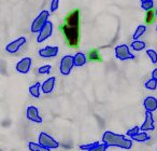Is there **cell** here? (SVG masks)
<instances>
[{"label": "cell", "mask_w": 157, "mask_h": 151, "mask_svg": "<svg viewBox=\"0 0 157 151\" xmlns=\"http://www.w3.org/2000/svg\"><path fill=\"white\" fill-rule=\"evenodd\" d=\"M102 142H105L109 147H116V148L129 150L132 148V139L127 138L126 135L116 134L112 131H105L102 135Z\"/></svg>", "instance_id": "1"}, {"label": "cell", "mask_w": 157, "mask_h": 151, "mask_svg": "<svg viewBox=\"0 0 157 151\" xmlns=\"http://www.w3.org/2000/svg\"><path fill=\"white\" fill-rule=\"evenodd\" d=\"M61 31H63L65 39L70 46H76L80 41V27L69 26L66 23L61 25Z\"/></svg>", "instance_id": "2"}, {"label": "cell", "mask_w": 157, "mask_h": 151, "mask_svg": "<svg viewBox=\"0 0 157 151\" xmlns=\"http://www.w3.org/2000/svg\"><path fill=\"white\" fill-rule=\"evenodd\" d=\"M51 16V12L50 10H43L41 11L38 16L33 21L30 25V31L33 34H38L42 28L44 27V25L48 22V18Z\"/></svg>", "instance_id": "3"}, {"label": "cell", "mask_w": 157, "mask_h": 151, "mask_svg": "<svg viewBox=\"0 0 157 151\" xmlns=\"http://www.w3.org/2000/svg\"><path fill=\"white\" fill-rule=\"evenodd\" d=\"M114 54L118 61H131L136 58V55L132 53V50L130 49V46L128 44H118L114 48Z\"/></svg>", "instance_id": "4"}, {"label": "cell", "mask_w": 157, "mask_h": 151, "mask_svg": "<svg viewBox=\"0 0 157 151\" xmlns=\"http://www.w3.org/2000/svg\"><path fill=\"white\" fill-rule=\"evenodd\" d=\"M38 142H39L41 146L48 148L51 150L53 149H57L59 147V142L55 139L54 137L50 135V134L45 133V132H41L38 136Z\"/></svg>", "instance_id": "5"}, {"label": "cell", "mask_w": 157, "mask_h": 151, "mask_svg": "<svg viewBox=\"0 0 157 151\" xmlns=\"http://www.w3.org/2000/svg\"><path fill=\"white\" fill-rule=\"evenodd\" d=\"M74 66V61L72 55H65L61 57L60 63H59V71L63 76H69L72 71Z\"/></svg>", "instance_id": "6"}, {"label": "cell", "mask_w": 157, "mask_h": 151, "mask_svg": "<svg viewBox=\"0 0 157 151\" xmlns=\"http://www.w3.org/2000/svg\"><path fill=\"white\" fill-rule=\"evenodd\" d=\"M26 42H27L26 37H24V36L18 37L17 39L9 42V43L6 46V51H7L9 54H15V53H17L18 51L21 50V48H22L24 44H26Z\"/></svg>", "instance_id": "7"}, {"label": "cell", "mask_w": 157, "mask_h": 151, "mask_svg": "<svg viewBox=\"0 0 157 151\" xmlns=\"http://www.w3.org/2000/svg\"><path fill=\"white\" fill-rule=\"evenodd\" d=\"M53 30H54V25H53L52 22L48 21V22L44 25L43 28L38 33V36H37L38 43H42V42H44L45 40H48V38L53 35Z\"/></svg>", "instance_id": "8"}, {"label": "cell", "mask_w": 157, "mask_h": 151, "mask_svg": "<svg viewBox=\"0 0 157 151\" xmlns=\"http://www.w3.org/2000/svg\"><path fill=\"white\" fill-rule=\"evenodd\" d=\"M59 49L56 46H48L41 48L38 51V55H39L41 58H54L58 55Z\"/></svg>", "instance_id": "9"}, {"label": "cell", "mask_w": 157, "mask_h": 151, "mask_svg": "<svg viewBox=\"0 0 157 151\" xmlns=\"http://www.w3.org/2000/svg\"><path fill=\"white\" fill-rule=\"evenodd\" d=\"M31 65H33V59L30 57H23L21 61H18L15 65V70L18 74H27L30 71Z\"/></svg>", "instance_id": "10"}, {"label": "cell", "mask_w": 157, "mask_h": 151, "mask_svg": "<svg viewBox=\"0 0 157 151\" xmlns=\"http://www.w3.org/2000/svg\"><path fill=\"white\" fill-rule=\"evenodd\" d=\"M26 118L28 119L29 121H31V122L38 123V124H40V123L43 122L42 117H40L39 109H38L36 106H29V107H27Z\"/></svg>", "instance_id": "11"}, {"label": "cell", "mask_w": 157, "mask_h": 151, "mask_svg": "<svg viewBox=\"0 0 157 151\" xmlns=\"http://www.w3.org/2000/svg\"><path fill=\"white\" fill-rule=\"evenodd\" d=\"M142 132H150V131H154L155 129V121H154V117H153V112L150 111H145V118L144 121L142 123V125L140 126Z\"/></svg>", "instance_id": "12"}, {"label": "cell", "mask_w": 157, "mask_h": 151, "mask_svg": "<svg viewBox=\"0 0 157 151\" xmlns=\"http://www.w3.org/2000/svg\"><path fill=\"white\" fill-rule=\"evenodd\" d=\"M65 23L67 25H69V26L80 27V10L76 9L70 12L67 18H66Z\"/></svg>", "instance_id": "13"}, {"label": "cell", "mask_w": 157, "mask_h": 151, "mask_svg": "<svg viewBox=\"0 0 157 151\" xmlns=\"http://www.w3.org/2000/svg\"><path fill=\"white\" fill-rule=\"evenodd\" d=\"M55 84H56V77H54V76L44 80L43 83H42V92H43V94L52 93L55 89Z\"/></svg>", "instance_id": "14"}, {"label": "cell", "mask_w": 157, "mask_h": 151, "mask_svg": "<svg viewBox=\"0 0 157 151\" xmlns=\"http://www.w3.org/2000/svg\"><path fill=\"white\" fill-rule=\"evenodd\" d=\"M143 107L145 111L154 112L157 110V98L154 96H146L143 101Z\"/></svg>", "instance_id": "15"}, {"label": "cell", "mask_w": 157, "mask_h": 151, "mask_svg": "<svg viewBox=\"0 0 157 151\" xmlns=\"http://www.w3.org/2000/svg\"><path fill=\"white\" fill-rule=\"evenodd\" d=\"M73 61H74V66L75 67H83L84 65H86L88 61V57L86 56V54H84L83 52H78L73 55Z\"/></svg>", "instance_id": "16"}, {"label": "cell", "mask_w": 157, "mask_h": 151, "mask_svg": "<svg viewBox=\"0 0 157 151\" xmlns=\"http://www.w3.org/2000/svg\"><path fill=\"white\" fill-rule=\"evenodd\" d=\"M28 92L31 97H33V98H39L42 92V83H40V82L33 83V85L29 86Z\"/></svg>", "instance_id": "17"}, {"label": "cell", "mask_w": 157, "mask_h": 151, "mask_svg": "<svg viewBox=\"0 0 157 151\" xmlns=\"http://www.w3.org/2000/svg\"><path fill=\"white\" fill-rule=\"evenodd\" d=\"M146 48V43L142 40H133L130 43V49L135 52H141Z\"/></svg>", "instance_id": "18"}, {"label": "cell", "mask_w": 157, "mask_h": 151, "mask_svg": "<svg viewBox=\"0 0 157 151\" xmlns=\"http://www.w3.org/2000/svg\"><path fill=\"white\" fill-rule=\"evenodd\" d=\"M146 26L145 25H139V26L136 28V30H135V33H133V35H132V39L133 40H139L140 38L142 37V36L144 35V34L146 33Z\"/></svg>", "instance_id": "19"}, {"label": "cell", "mask_w": 157, "mask_h": 151, "mask_svg": "<svg viewBox=\"0 0 157 151\" xmlns=\"http://www.w3.org/2000/svg\"><path fill=\"white\" fill-rule=\"evenodd\" d=\"M151 139L150 135L147 134V132H140L136 137L132 138V141H136V142H146Z\"/></svg>", "instance_id": "20"}, {"label": "cell", "mask_w": 157, "mask_h": 151, "mask_svg": "<svg viewBox=\"0 0 157 151\" xmlns=\"http://www.w3.org/2000/svg\"><path fill=\"white\" fill-rule=\"evenodd\" d=\"M28 149L29 151H51V149L41 146L39 142H33V141L28 142Z\"/></svg>", "instance_id": "21"}, {"label": "cell", "mask_w": 157, "mask_h": 151, "mask_svg": "<svg viewBox=\"0 0 157 151\" xmlns=\"http://www.w3.org/2000/svg\"><path fill=\"white\" fill-rule=\"evenodd\" d=\"M144 86H145L146 90L150 91H155L157 89V80H155L154 78H151L147 81L144 83Z\"/></svg>", "instance_id": "22"}, {"label": "cell", "mask_w": 157, "mask_h": 151, "mask_svg": "<svg viewBox=\"0 0 157 151\" xmlns=\"http://www.w3.org/2000/svg\"><path fill=\"white\" fill-rule=\"evenodd\" d=\"M99 144H100L99 141H94V142H88V144L80 145V149H81L82 151H90L94 148H96Z\"/></svg>", "instance_id": "23"}, {"label": "cell", "mask_w": 157, "mask_h": 151, "mask_svg": "<svg viewBox=\"0 0 157 151\" xmlns=\"http://www.w3.org/2000/svg\"><path fill=\"white\" fill-rule=\"evenodd\" d=\"M146 55H147L148 58H150L151 63L156 65L157 64V52L156 51L153 50V49H147V50H146Z\"/></svg>", "instance_id": "24"}, {"label": "cell", "mask_w": 157, "mask_h": 151, "mask_svg": "<svg viewBox=\"0 0 157 151\" xmlns=\"http://www.w3.org/2000/svg\"><path fill=\"white\" fill-rule=\"evenodd\" d=\"M154 0L152 1H145V2H141V9L143 10L144 12H148V11H152L154 10Z\"/></svg>", "instance_id": "25"}, {"label": "cell", "mask_w": 157, "mask_h": 151, "mask_svg": "<svg viewBox=\"0 0 157 151\" xmlns=\"http://www.w3.org/2000/svg\"><path fill=\"white\" fill-rule=\"evenodd\" d=\"M141 132V129H140V126H133L132 129H128V131L126 132V136L128 138H131L132 139L133 137H136V136L138 135V134Z\"/></svg>", "instance_id": "26"}, {"label": "cell", "mask_w": 157, "mask_h": 151, "mask_svg": "<svg viewBox=\"0 0 157 151\" xmlns=\"http://www.w3.org/2000/svg\"><path fill=\"white\" fill-rule=\"evenodd\" d=\"M51 70H52V66L51 65H42L38 68V74L43 76V74H50Z\"/></svg>", "instance_id": "27"}, {"label": "cell", "mask_w": 157, "mask_h": 151, "mask_svg": "<svg viewBox=\"0 0 157 151\" xmlns=\"http://www.w3.org/2000/svg\"><path fill=\"white\" fill-rule=\"evenodd\" d=\"M155 18H156V14H155V11L152 10V11L145 12V22L146 24H152L154 22Z\"/></svg>", "instance_id": "28"}, {"label": "cell", "mask_w": 157, "mask_h": 151, "mask_svg": "<svg viewBox=\"0 0 157 151\" xmlns=\"http://www.w3.org/2000/svg\"><path fill=\"white\" fill-rule=\"evenodd\" d=\"M87 57L90 61H100V54H99L98 50H92L88 53Z\"/></svg>", "instance_id": "29"}, {"label": "cell", "mask_w": 157, "mask_h": 151, "mask_svg": "<svg viewBox=\"0 0 157 151\" xmlns=\"http://www.w3.org/2000/svg\"><path fill=\"white\" fill-rule=\"evenodd\" d=\"M59 5H60V0H52L50 5V12L51 13H54L58 10Z\"/></svg>", "instance_id": "30"}, {"label": "cell", "mask_w": 157, "mask_h": 151, "mask_svg": "<svg viewBox=\"0 0 157 151\" xmlns=\"http://www.w3.org/2000/svg\"><path fill=\"white\" fill-rule=\"evenodd\" d=\"M108 148H109V146H108L105 142H100V144H99L96 148H94L93 150H90V151H107Z\"/></svg>", "instance_id": "31"}, {"label": "cell", "mask_w": 157, "mask_h": 151, "mask_svg": "<svg viewBox=\"0 0 157 151\" xmlns=\"http://www.w3.org/2000/svg\"><path fill=\"white\" fill-rule=\"evenodd\" d=\"M152 78H154L155 80H157V68H155L152 71Z\"/></svg>", "instance_id": "32"}, {"label": "cell", "mask_w": 157, "mask_h": 151, "mask_svg": "<svg viewBox=\"0 0 157 151\" xmlns=\"http://www.w3.org/2000/svg\"><path fill=\"white\" fill-rule=\"evenodd\" d=\"M141 2H145V1H152V0H140Z\"/></svg>", "instance_id": "33"}, {"label": "cell", "mask_w": 157, "mask_h": 151, "mask_svg": "<svg viewBox=\"0 0 157 151\" xmlns=\"http://www.w3.org/2000/svg\"><path fill=\"white\" fill-rule=\"evenodd\" d=\"M155 14H156V18H157V6H156V9H155Z\"/></svg>", "instance_id": "34"}, {"label": "cell", "mask_w": 157, "mask_h": 151, "mask_svg": "<svg viewBox=\"0 0 157 151\" xmlns=\"http://www.w3.org/2000/svg\"><path fill=\"white\" fill-rule=\"evenodd\" d=\"M156 33H157V25H156Z\"/></svg>", "instance_id": "35"}, {"label": "cell", "mask_w": 157, "mask_h": 151, "mask_svg": "<svg viewBox=\"0 0 157 151\" xmlns=\"http://www.w3.org/2000/svg\"><path fill=\"white\" fill-rule=\"evenodd\" d=\"M156 151H157V148H156Z\"/></svg>", "instance_id": "36"}]
</instances>
